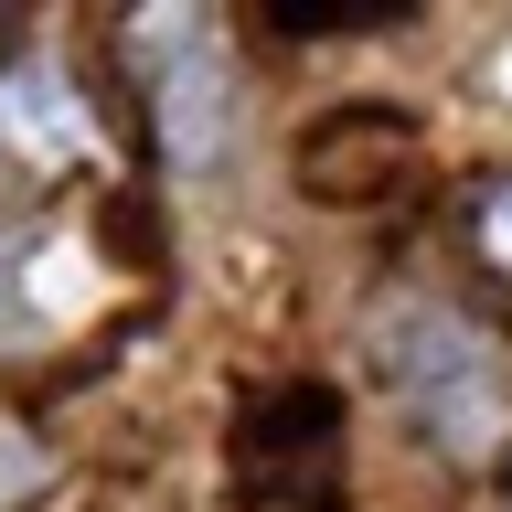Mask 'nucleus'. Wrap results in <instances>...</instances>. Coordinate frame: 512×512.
<instances>
[{
  "instance_id": "7ed1b4c3",
  "label": "nucleus",
  "mask_w": 512,
  "mask_h": 512,
  "mask_svg": "<svg viewBox=\"0 0 512 512\" xmlns=\"http://www.w3.org/2000/svg\"><path fill=\"white\" fill-rule=\"evenodd\" d=\"M0 150L22 160V171H75V160H96V118H86V96L64 86V64L22 54L0 75Z\"/></svg>"
},
{
  "instance_id": "f257e3e1",
  "label": "nucleus",
  "mask_w": 512,
  "mask_h": 512,
  "mask_svg": "<svg viewBox=\"0 0 512 512\" xmlns=\"http://www.w3.org/2000/svg\"><path fill=\"white\" fill-rule=\"evenodd\" d=\"M374 363L448 459H491L512 438V352L459 299H427V288L384 299L374 310Z\"/></svg>"
},
{
  "instance_id": "f03ea898",
  "label": "nucleus",
  "mask_w": 512,
  "mask_h": 512,
  "mask_svg": "<svg viewBox=\"0 0 512 512\" xmlns=\"http://www.w3.org/2000/svg\"><path fill=\"white\" fill-rule=\"evenodd\" d=\"M139 64H150V118L182 182H214L224 139H235V86H224V32L203 11H150L139 22Z\"/></svg>"
},
{
  "instance_id": "20e7f679",
  "label": "nucleus",
  "mask_w": 512,
  "mask_h": 512,
  "mask_svg": "<svg viewBox=\"0 0 512 512\" xmlns=\"http://www.w3.org/2000/svg\"><path fill=\"white\" fill-rule=\"evenodd\" d=\"M32 342V288H22V235H0V352Z\"/></svg>"
},
{
  "instance_id": "39448f33",
  "label": "nucleus",
  "mask_w": 512,
  "mask_h": 512,
  "mask_svg": "<svg viewBox=\"0 0 512 512\" xmlns=\"http://www.w3.org/2000/svg\"><path fill=\"white\" fill-rule=\"evenodd\" d=\"M480 246H491V267H512V182L480 192Z\"/></svg>"
}]
</instances>
